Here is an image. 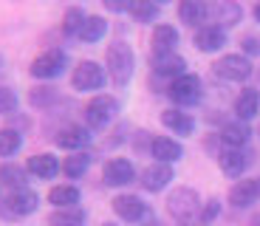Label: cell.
<instances>
[{
  "label": "cell",
  "mask_w": 260,
  "mask_h": 226,
  "mask_svg": "<svg viewBox=\"0 0 260 226\" xmlns=\"http://www.w3.org/2000/svg\"><path fill=\"white\" fill-rule=\"evenodd\" d=\"M133 68H136V57H133V48L127 43H113L108 48V74H111L113 85L124 88L133 77Z\"/></svg>",
  "instance_id": "1"
},
{
  "label": "cell",
  "mask_w": 260,
  "mask_h": 226,
  "mask_svg": "<svg viewBox=\"0 0 260 226\" xmlns=\"http://www.w3.org/2000/svg\"><path fill=\"white\" fill-rule=\"evenodd\" d=\"M167 209L178 223H189V220L198 215V209H201V198H198L195 189L178 187V189H173V195L167 198Z\"/></svg>",
  "instance_id": "2"
},
{
  "label": "cell",
  "mask_w": 260,
  "mask_h": 226,
  "mask_svg": "<svg viewBox=\"0 0 260 226\" xmlns=\"http://www.w3.org/2000/svg\"><path fill=\"white\" fill-rule=\"evenodd\" d=\"M119 113V105L113 96H96L88 102V108H85V122H88V127H108V124L113 122V116Z\"/></svg>",
  "instance_id": "3"
},
{
  "label": "cell",
  "mask_w": 260,
  "mask_h": 226,
  "mask_svg": "<svg viewBox=\"0 0 260 226\" xmlns=\"http://www.w3.org/2000/svg\"><path fill=\"white\" fill-rule=\"evenodd\" d=\"M212 68H215L218 77L229 79V82H243V79H249V74H252V62H249L246 57H241V54H226V57H221Z\"/></svg>",
  "instance_id": "4"
},
{
  "label": "cell",
  "mask_w": 260,
  "mask_h": 226,
  "mask_svg": "<svg viewBox=\"0 0 260 226\" xmlns=\"http://www.w3.org/2000/svg\"><path fill=\"white\" fill-rule=\"evenodd\" d=\"M170 96H173V102H178V105H195L198 99H201V79L195 77V74H184V77L173 79Z\"/></svg>",
  "instance_id": "5"
},
{
  "label": "cell",
  "mask_w": 260,
  "mask_h": 226,
  "mask_svg": "<svg viewBox=\"0 0 260 226\" xmlns=\"http://www.w3.org/2000/svg\"><path fill=\"white\" fill-rule=\"evenodd\" d=\"M65 62H68V57L62 51H46L31 62V74L37 79H54L65 71Z\"/></svg>",
  "instance_id": "6"
},
{
  "label": "cell",
  "mask_w": 260,
  "mask_h": 226,
  "mask_svg": "<svg viewBox=\"0 0 260 226\" xmlns=\"http://www.w3.org/2000/svg\"><path fill=\"white\" fill-rule=\"evenodd\" d=\"M71 85L77 90H96L105 85V71L96 62L85 59V62L77 65V71H74V77H71Z\"/></svg>",
  "instance_id": "7"
},
{
  "label": "cell",
  "mask_w": 260,
  "mask_h": 226,
  "mask_svg": "<svg viewBox=\"0 0 260 226\" xmlns=\"http://www.w3.org/2000/svg\"><path fill=\"white\" fill-rule=\"evenodd\" d=\"M133 178H136V170H133V164L127 158H111L102 170V181L108 187H124Z\"/></svg>",
  "instance_id": "8"
},
{
  "label": "cell",
  "mask_w": 260,
  "mask_h": 226,
  "mask_svg": "<svg viewBox=\"0 0 260 226\" xmlns=\"http://www.w3.org/2000/svg\"><path fill=\"white\" fill-rule=\"evenodd\" d=\"M170 181H173V167H170V164H161V162L147 167L142 173V187L147 189V192H161Z\"/></svg>",
  "instance_id": "9"
},
{
  "label": "cell",
  "mask_w": 260,
  "mask_h": 226,
  "mask_svg": "<svg viewBox=\"0 0 260 226\" xmlns=\"http://www.w3.org/2000/svg\"><path fill=\"white\" fill-rule=\"evenodd\" d=\"M113 212L122 220H139V218H144L147 207L142 204L139 195H119V198H113Z\"/></svg>",
  "instance_id": "10"
},
{
  "label": "cell",
  "mask_w": 260,
  "mask_h": 226,
  "mask_svg": "<svg viewBox=\"0 0 260 226\" xmlns=\"http://www.w3.org/2000/svg\"><path fill=\"white\" fill-rule=\"evenodd\" d=\"M54 142H57L62 150H82L85 144L91 142V133H88L85 127H79V124H68V127H62L57 133Z\"/></svg>",
  "instance_id": "11"
},
{
  "label": "cell",
  "mask_w": 260,
  "mask_h": 226,
  "mask_svg": "<svg viewBox=\"0 0 260 226\" xmlns=\"http://www.w3.org/2000/svg\"><path fill=\"white\" fill-rule=\"evenodd\" d=\"M260 195V181H238L232 189H229V201H232L238 209L252 207Z\"/></svg>",
  "instance_id": "12"
},
{
  "label": "cell",
  "mask_w": 260,
  "mask_h": 226,
  "mask_svg": "<svg viewBox=\"0 0 260 226\" xmlns=\"http://www.w3.org/2000/svg\"><path fill=\"white\" fill-rule=\"evenodd\" d=\"M195 45L201 48V51H218V48H223L226 45V31H223L221 26H204L198 28V34H195Z\"/></svg>",
  "instance_id": "13"
},
{
  "label": "cell",
  "mask_w": 260,
  "mask_h": 226,
  "mask_svg": "<svg viewBox=\"0 0 260 226\" xmlns=\"http://www.w3.org/2000/svg\"><path fill=\"white\" fill-rule=\"evenodd\" d=\"M150 150H153V158H158L161 164L178 162V158L184 155V147H181V144L173 142V139H167V136H158V139H153Z\"/></svg>",
  "instance_id": "14"
},
{
  "label": "cell",
  "mask_w": 260,
  "mask_h": 226,
  "mask_svg": "<svg viewBox=\"0 0 260 226\" xmlns=\"http://www.w3.org/2000/svg\"><path fill=\"white\" fill-rule=\"evenodd\" d=\"M6 204H9V212L12 215H31L34 209H37L40 198H37V192H31V189H14L12 198H9Z\"/></svg>",
  "instance_id": "15"
},
{
  "label": "cell",
  "mask_w": 260,
  "mask_h": 226,
  "mask_svg": "<svg viewBox=\"0 0 260 226\" xmlns=\"http://www.w3.org/2000/svg\"><path fill=\"white\" fill-rule=\"evenodd\" d=\"M184 68H187V62H184L178 54H161V57H153V71L158 74V77H184Z\"/></svg>",
  "instance_id": "16"
},
{
  "label": "cell",
  "mask_w": 260,
  "mask_h": 226,
  "mask_svg": "<svg viewBox=\"0 0 260 226\" xmlns=\"http://www.w3.org/2000/svg\"><path fill=\"white\" fill-rule=\"evenodd\" d=\"M207 14H209L207 0H181V6H178V17H181L187 26H198V23H204Z\"/></svg>",
  "instance_id": "17"
},
{
  "label": "cell",
  "mask_w": 260,
  "mask_h": 226,
  "mask_svg": "<svg viewBox=\"0 0 260 226\" xmlns=\"http://www.w3.org/2000/svg\"><path fill=\"white\" fill-rule=\"evenodd\" d=\"M178 43V31L173 26H156L153 31V57H161V54H173Z\"/></svg>",
  "instance_id": "18"
},
{
  "label": "cell",
  "mask_w": 260,
  "mask_h": 226,
  "mask_svg": "<svg viewBox=\"0 0 260 226\" xmlns=\"http://www.w3.org/2000/svg\"><path fill=\"white\" fill-rule=\"evenodd\" d=\"M28 173H34L37 178H54L59 173V162L51 153H40L28 158Z\"/></svg>",
  "instance_id": "19"
},
{
  "label": "cell",
  "mask_w": 260,
  "mask_h": 226,
  "mask_svg": "<svg viewBox=\"0 0 260 226\" xmlns=\"http://www.w3.org/2000/svg\"><path fill=\"white\" fill-rule=\"evenodd\" d=\"M218 162H221V170L226 175H232V178H238V175L243 173V170H246V155L241 153V150L238 147H229V150H223L221 155H218Z\"/></svg>",
  "instance_id": "20"
},
{
  "label": "cell",
  "mask_w": 260,
  "mask_h": 226,
  "mask_svg": "<svg viewBox=\"0 0 260 226\" xmlns=\"http://www.w3.org/2000/svg\"><path fill=\"white\" fill-rule=\"evenodd\" d=\"M161 124L164 127H170L173 133H178V136H189L192 133V116L189 113H181V110H164L161 113Z\"/></svg>",
  "instance_id": "21"
},
{
  "label": "cell",
  "mask_w": 260,
  "mask_h": 226,
  "mask_svg": "<svg viewBox=\"0 0 260 226\" xmlns=\"http://www.w3.org/2000/svg\"><path fill=\"white\" fill-rule=\"evenodd\" d=\"M85 218H88L85 209L65 207V209H54V212L48 215V223H51V226H82Z\"/></svg>",
  "instance_id": "22"
},
{
  "label": "cell",
  "mask_w": 260,
  "mask_h": 226,
  "mask_svg": "<svg viewBox=\"0 0 260 226\" xmlns=\"http://www.w3.org/2000/svg\"><path fill=\"white\" fill-rule=\"evenodd\" d=\"M257 105H260L257 90L246 88V90H241V96L235 99V113H238L241 122H246V119H252L254 113H257Z\"/></svg>",
  "instance_id": "23"
},
{
  "label": "cell",
  "mask_w": 260,
  "mask_h": 226,
  "mask_svg": "<svg viewBox=\"0 0 260 226\" xmlns=\"http://www.w3.org/2000/svg\"><path fill=\"white\" fill-rule=\"evenodd\" d=\"M48 201H51L57 209L77 207V204H79V189H77V187H68V184H62V187H54L51 192H48Z\"/></svg>",
  "instance_id": "24"
},
{
  "label": "cell",
  "mask_w": 260,
  "mask_h": 226,
  "mask_svg": "<svg viewBox=\"0 0 260 226\" xmlns=\"http://www.w3.org/2000/svg\"><path fill=\"white\" fill-rule=\"evenodd\" d=\"M249 136H252V133H249L246 122H232V124H226V127H223L221 139L229 144V147H238V150H241L243 144L249 142Z\"/></svg>",
  "instance_id": "25"
},
{
  "label": "cell",
  "mask_w": 260,
  "mask_h": 226,
  "mask_svg": "<svg viewBox=\"0 0 260 226\" xmlns=\"http://www.w3.org/2000/svg\"><path fill=\"white\" fill-rule=\"evenodd\" d=\"M88 167H91V155L88 153H74L62 162V173L68 175V178H82V175L88 173Z\"/></svg>",
  "instance_id": "26"
},
{
  "label": "cell",
  "mask_w": 260,
  "mask_h": 226,
  "mask_svg": "<svg viewBox=\"0 0 260 226\" xmlns=\"http://www.w3.org/2000/svg\"><path fill=\"white\" fill-rule=\"evenodd\" d=\"M0 184L14 189H26V170L17 167V164H3L0 167Z\"/></svg>",
  "instance_id": "27"
},
{
  "label": "cell",
  "mask_w": 260,
  "mask_h": 226,
  "mask_svg": "<svg viewBox=\"0 0 260 226\" xmlns=\"http://www.w3.org/2000/svg\"><path fill=\"white\" fill-rule=\"evenodd\" d=\"M105 31H108V23H105L102 17H88L82 31H79V40H82V43H99V40L105 37Z\"/></svg>",
  "instance_id": "28"
},
{
  "label": "cell",
  "mask_w": 260,
  "mask_h": 226,
  "mask_svg": "<svg viewBox=\"0 0 260 226\" xmlns=\"http://www.w3.org/2000/svg\"><path fill=\"white\" fill-rule=\"evenodd\" d=\"M20 147H23V136H20V130H14V127L0 130V155H3V158H6V155H14Z\"/></svg>",
  "instance_id": "29"
},
{
  "label": "cell",
  "mask_w": 260,
  "mask_h": 226,
  "mask_svg": "<svg viewBox=\"0 0 260 226\" xmlns=\"http://www.w3.org/2000/svg\"><path fill=\"white\" fill-rule=\"evenodd\" d=\"M215 14H218V23L223 26H232V23H238L241 20V6L238 3H232V0H218L215 3Z\"/></svg>",
  "instance_id": "30"
},
{
  "label": "cell",
  "mask_w": 260,
  "mask_h": 226,
  "mask_svg": "<svg viewBox=\"0 0 260 226\" xmlns=\"http://www.w3.org/2000/svg\"><path fill=\"white\" fill-rule=\"evenodd\" d=\"M85 12L82 9H68V12H65V17H62V31L68 34V37H74V34H77L79 37V31H82V26H85Z\"/></svg>",
  "instance_id": "31"
},
{
  "label": "cell",
  "mask_w": 260,
  "mask_h": 226,
  "mask_svg": "<svg viewBox=\"0 0 260 226\" xmlns=\"http://www.w3.org/2000/svg\"><path fill=\"white\" fill-rule=\"evenodd\" d=\"M130 12H133V17H136L139 23H150V20L158 17V6L153 3V0H136Z\"/></svg>",
  "instance_id": "32"
},
{
  "label": "cell",
  "mask_w": 260,
  "mask_h": 226,
  "mask_svg": "<svg viewBox=\"0 0 260 226\" xmlns=\"http://www.w3.org/2000/svg\"><path fill=\"white\" fill-rule=\"evenodd\" d=\"M51 102H57V90L54 88H34L31 90V105L34 108H48Z\"/></svg>",
  "instance_id": "33"
},
{
  "label": "cell",
  "mask_w": 260,
  "mask_h": 226,
  "mask_svg": "<svg viewBox=\"0 0 260 226\" xmlns=\"http://www.w3.org/2000/svg\"><path fill=\"white\" fill-rule=\"evenodd\" d=\"M14 108H17V96H14V90H9V88L0 85V116L12 113Z\"/></svg>",
  "instance_id": "34"
},
{
  "label": "cell",
  "mask_w": 260,
  "mask_h": 226,
  "mask_svg": "<svg viewBox=\"0 0 260 226\" xmlns=\"http://www.w3.org/2000/svg\"><path fill=\"white\" fill-rule=\"evenodd\" d=\"M218 212H221V207H218V201H209L207 207L201 209L198 220H201V223H209V220H215V218H218Z\"/></svg>",
  "instance_id": "35"
},
{
  "label": "cell",
  "mask_w": 260,
  "mask_h": 226,
  "mask_svg": "<svg viewBox=\"0 0 260 226\" xmlns=\"http://www.w3.org/2000/svg\"><path fill=\"white\" fill-rule=\"evenodd\" d=\"M105 9H111V12H127V9H133V3L136 0H102Z\"/></svg>",
  "instance_id": "36"
},
{
  "label": "cell",
  "mask_w": 260,
  "mask_h": 226,
  "mask_svg": "<svg viewBox=\"0 0 260 226\" xmlns=\"http://www.w3.org/2000/svg\"><path fill=\"white\" fill-rule=\"evenodd\" d=\"M243 51H246V54H257L260 51V43L254 37H246V40H243Z\"/></svg>",
  "instance_id": "37"
},
{
  "label": "cell",
  "mask_w": 260,
  "mask_h": 226,
  "mask_svg": "<svg viewBox=\"0 0 260 226\" xmlns=\"http://www.w3.org/2000/svg\"><path fill=\"white\" fill-rule=\"evenodd\" d=\"M254 17H257V23H260V3L254 6Z\"/></svg>",
  "instance_id": "38"
},
{
  "label": "cell",
  "mask_w": 260,
  "mask_h": 226,
  "mask_svg": "<svg viewBox=\"0 0 260 226\" xmlns=\"http://www.w3.org/2000/svg\"><path fill=\"white\" fill-rule=\"evenodd\" d=\"M102 226H113V223H102Z\"/></svg>",
  "instance_id": "39"
},
{
  "label": "cell",
  "mask_w": 260,
  "mask_h": 226,
  "mask_svg": "<svg viewBox=\"0 0 260 226\" xmlns=\"http://www.w3.org/2000/svg\"><path fill=\"white\" fill-rule=\"evenodd\" d=\"M0 65H3V59H0Z\"/></svg>",
  "instance_id": "40"
}]
</instances>
